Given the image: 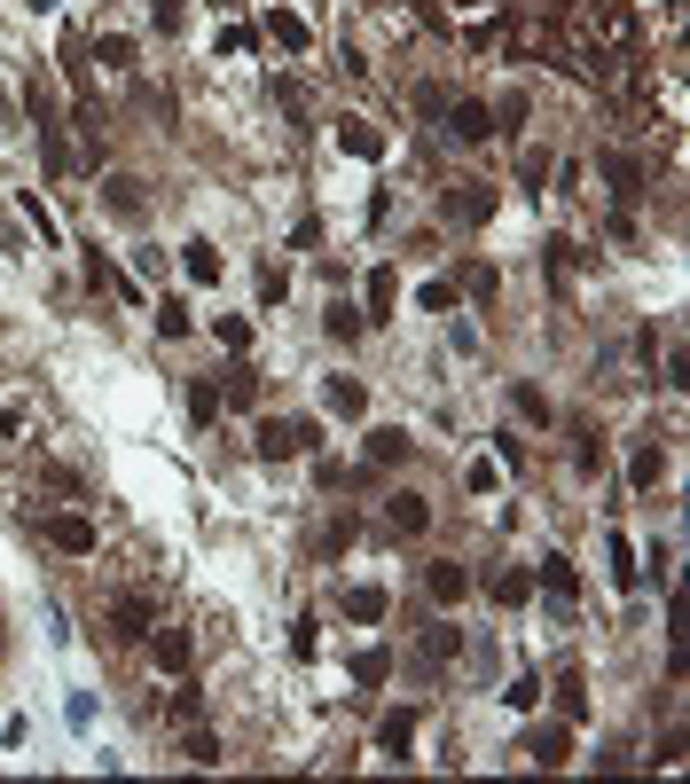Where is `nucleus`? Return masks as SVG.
<instances>
[{
  "label": "nucleus",
  "mask_w": 690,
  "mask_h": 784,
  "mask_svg": "<svg viewBox=\"0 0 690 784\" xmlns=\"http://www.w3.org/2000/svg\"><path fill=\"white\" fill-rule=\"evenodd\" d=\"M40 534H48L63 557H95V518H79V510H48Z\"/></svg>",
  "instance_id": "1"
},
{
  "label": "nucleus",
  "mask_w": 690,
  "mask_h": 784,
  "mask_svg": "<svg viewBox=\"0 0 690 784\" xmlns=\"http://www.w3.org/2000/svg\"><path fill=\"white\" fill-rule=\"evenodd\" d=\"M322 408L354 424V416H369V385L362 377H322Z\"/></svg>",
  "instance_id": "2"
},
{
  "label": "nucleus",
  "mask_w": 690,
  "mask_h": 784,
  "mask_svg": "<svg viewBox=\"0 0 690 784\" xmlns=\"http://www.w3.org/2000/svg\"><path fill=\"white\" fill-rule=\"evenodd\" d=\"M518 753H526L534 769H565V761H573V738L550 722V730H526V745H518Z\"/></svg>",
  "instance_id": "3"
},
{
  "label": "nucleus",
  "mask_w": 690,
  "mask_h": 784,
  "mask_svg": "<svg viewBox=\"0 0 690 784\" xmlns=\"http://www.w3.org/2000/svg\"><path fill=\"white\" fill-rule=\"evenodd\" d=\"M268 40H275L283 55H306V48H314V24L291 17V9H268Z\"/></svg>",
  "instance_id": "4"
},
{
  "label": "nucleus",
  "mask_w": 690,
  "mask_h": 784,
  "mask_svg": "<svg viewBox=\"0 0 690 784\" xmlns=\"http://www.w3.org/2000/svg\"><path fill=\"white\" fill-rule=\"evenodd\" d=\"M440 118H448L456 142H487V134H494V111H487V103H448Z\"/></svg>",
  "instance_id": "5"
},
{
  "label": "nucleus",
  "mask_w": 690,
  "mask_h": 784,
  "mask_svg": "<svg viewBox=\"0 0 690 784\" xmlns=\"http://www.w3.org/2000/svg\"><path fill=\"white\" fill-rule=\"evenodd\" d=\"M306 440H299V424H283V416H259V456L268 463H283V456H299Z\"/></svg>",
  "instance_id": "6"
},
{
  "label": "nucleus",
  "mask_w": 690,
  "mask_h": 784,
  "mask_svg": "<svg viewBox=\"0 0 690 784\" xmlns=\"http://www.w3.org/2000/svg\"><path fill=\"white\" fill-rule=\"evenodd\" d=\"M111 628H118V636H149V628H157V604H149V596H118V604H111Z\"/></svg>",
  "instance_id": "7"
},
{
  "label": "nucleus",
  "mask_w": 690,
  "mask_h": 784,
  "mask_svg": "<svg viewBox=\"0 0 690 784\" xmlns=\"http://www.w3.org/2000/svg\"><path fill=\"white\" fill-rule=\"evenodd\" d=\"M596 165H604V181H613V197H620V205H628V197L644 189V165H636V157H620V149H604Z\"/></svg>",
  "instance_id": "8"
},
{
  "label": "nucleus",
  "mask_w": 690,
  "mask_h": 784,
  "mask_svg": "<svg viewBox=\"0 0 690 784\" xmlns=\"http://www.w3.org/2000/svg\"><path fill=\"white\" fill-rule=\"evenodd\" d=\"M377 745H385L393 761H408V745H416V714H408V707H393V714L377 722Z\"/></svg>",
  "instance_id": "9"
},
{
  "label": "nucleus",
  "mask_w": 690,
  "mask_h": 784,
  "mask_svg": "<svg viewBox=\"0 0 690 784\" xmlns=\"http://www.w3.org/2000/svg\"><path fill=\"white\" fill-rule=\"evenodd\" d=\"M393 613V596L385 588H345V620H362V628H377Z\"/></svg>",
  "instance_id": "10"
},
{
  "label": "nucleus",
  "mask_w": 690,
  "mask_h": 784,
  "mask_svg": "<svg viewBox=\"0 0 690 784\" xmlns=\"http://www.w3.org/2000/svg\"><path fill=\"white\" fill-rule=\"evenodd\" d=\"M448 212H456V220H487V212H494V189H487V181H463V189H448Z\"/></svg>",
  "instance_id": "11"
},
{
  "label": "nucleus",
  "mask_w": 690,
  "mask_h": 784,
  "mask_svg": "<svg viewBox=\"0 0 690 784\" xmlns=\"http://www.w3.org/2000/svg\"><path fill=\"white\" fill-rule=\"evenodd\" d=\"M385 518H393L400 534H424V526H431V502H424V494H393V502H385Z\"/></svg>",
  "instance_id": "12"
},
{
  "label": "nucleus",
  "mask_w": 690,
  "mask_h": 784,
  "mask_svg": "<svg viewBox=\"0 0 690 784\" xmlns=\"http://www.w3.org/2000/svg\"><path fill=\"white\" fill-rule=\"evenodd\" d=\"M424 588H431V596H440V604H463V588H471V573L440 557V565H431V573H424Z\"/></svg>",
  "instance_id": "13"
},
{
  "label": "nucleus",
  "mask_w": 690,
  "mask_h": 784,
  "mask_svg": "<svg viewBox=\"0 0 690 784\" xmlns=\"http://www.w3.org/2000/svg\"><path fill=\"white\" fill-rule=\"evenodd\" d=\"M542 588H550V596H581V573H573V557H542Z\"/></svg>",
  "instance_id": "14"
},
{
  "label": "nucleus",
  "mask_w": 690,
  "mask_h": 784,
  "mask_svg": "<svg viewBox=\"0 0 690 784\" xmlns=\"http://www.w3.org/2000/svg\"><path fill=\"white\" fill-rule=\"evenodd\" d=\"M149 636H157V628H149ZM157 667L189 675V636H181V628H165V636H157Z\"/></svg>",
  "instance_id": "15"
},
{
  "label": "nucleus",
  "mask_w": 690,
  "mask_h": 784,
  "mask_svg": "<svg viewBox=\"0 0 690 784\" xmlns=\"http://www.w3.org/2000/svg\"><path fill=\"white\" fill-rule=\"evenodd\" d=\"M181 268H189V283H220V251H212V243H189Z\"/></svg>",
  "instance_id": "16"
},
{
  "label": "nucleus",
  "mask_w": 690,
  "mask_h": 784,
  "mask_svg": "<svg viewBox=\"0 0 690 784\" xmlns=\"http://www.w3.org/2000/svg\"><path fill=\"white\" fill-rule=\"evenodd\" d=\"M456 651H463V636H456L448 620H440V628H424V659H431V667H448Z\"/></svg>",
  "instance_id": "17"
},
{
  "label": "nucleus",
  "mask_w": 690,
  "mask_h": 784,
  "mask_svg": "<svg viewBox=\"0 0 690 784\" xmlns=\"http://www.w3.org/2000/svg\"><path fill=\"white\" fill-rule=\"evenodd\" d=\"M337 142H345V149H354V157H377V149H385L369 118H345V126H337Z\"/></svg>",
  "instance_id": "18"
},
{
  "label": "nucleus",
  "mask_w": 690,
  "mask_h": 784,
  "mask_svg": "<svg viewBox=\"0 0 690 784\" xmlns=\"http://www.w3.org/2000/svg\"><path fill=\"white\" fill-rule=\"evenodd\" d=\"M86 283H103V291H118V299H142V291H134V283L111 268V259H95V251H86Z\"/></svg>",
  "instance_id": "19"
},
{
  "label": "nucleus",
  "mask_w": 690,
  "mask_h": 784,
  "mask_svg": "<svg viewBox=\"0 0 690 784\" xmlns=\"http://www.w3.org/2000/svg\"><path fill=\"white\" fill-rule=\"evenodd\" d=\"M95 63H111V71H134V40H126V32H103V40H95Z\"/></svg>",
  "instance_id": "20"
},
{
  "label": "nucleus",
  "mask_w": 690,
  "mask_h": 784,
  "mask_svg": "<svg viewBox=\"0 0 690 784\" xmlns=\"http://www.w3.org/2000/svg\"><path fill=\"white\" fill-rule=\"evenodd\" d=\"M628 479H636V494H651V487L667 479V456H659V448H644V456L628 463Z\"/></svg>",
  "instance_id": "21"
},
{
  "label": "nucleus",
  "mask_w": 690,
  "mask_h": 784,
  "mask_svg": "<svg viewBox=\"0 0 690 784\" xmlns=\"http://www.w3.org/2000/svg\"><path fill=\"white\" fill-rule=\"evenodd\" d=\"M400 456H408V431H393V424L369 431V463H400Z\"/></svg>",
  "instance_id": "22"
},
{
  "label": "nucleus",
  "mask_w": 690,
  "mask_h": 784,
  "mask_svg": "<svg viewBox=\"0 0 690 784\" xmlns=\"http://www.w3.org/2000/svg\"><path fill=\"white\" fill-rule=\"evenodd\" d=\"M487 596H494V604H526V596H534V581H526V573H494V581H487Z\"/></svg>",
  "instance_id": "23"
},
{
  "label": "nucleus",
  "mask_w": 690,
  "mask_h": 784,
  "mask_svg": "<svg viewBox=\"0 0 690 784\" xmlns=\"http://www.w3.org/2000/svg\"><path fill=\"white\" fill-rule=\"evenodd\" d=\"M369 306H377V314H393V306H400V275H393V268H377V275H369Z\"/></svg>",
  "instance_id": "24"
},
{
  "label": "nucleus",
  "mask_w": 690,
  "mask_h": 784,
  "mask_svg": "<svg viewBox=\"0 0 690 784\" xmlns=\"http://www.w3.org/2000/svg\"><path fill=\"white\" fill-rule=\"evenodd\" d=\"M157 337H189V306L181 299H157Z\"/></svg>",
  "instance_id": "25"
},
{
  "label": "nucleus",
  "mask_w": 690,
  "mask_h": 784,
  "mask_svg": "<svg viewBox=\"0 0 690 784\" xmlns=\"http://www.w3.org/2000/svg\"><path fill=\"white\" fill-rule=\"evenodd\" d=\"M322 330H330V337H337V345H354V337H362V314H354V306H345V299H337V306H330V322H322Z\"/></svg>",
  "instance_id": "26"
},
{
  "label": "nucleus",
  "mask_w": 690,
  "mask_h": 784,
  "mask_svg": "<svg viewBox=\"0 0 690 784\" xmlns=\"http://www.w3.org/2000/svg\"><path fill=\"white\" fill-rule=\"evenodd\" d=\"M181 753H189L197 769H212V761H220V738H212V730H189V745H181Z\"/></svg>",
  "instance_id": "27"
},
{
  "label": "nucleus",
  "mask_w": 690,
  "mask_h": 784,
  "mask_svg": "<svg viewBox=\"0 0 690 784\" xmlns=\"http://www.w3.org/2000/svg\"><path fill=\"white\" fill-rule=\"evenodd\" d=\"M212 330H220V345H228V354H243V345H251V322H236V314H220Z\"/></svg>",
  "instance_id": "28"
},
{
  "label": "nucleus",
  "mask_w": 690,
  "mask_h": 784,
  "mask_svg": "<svg viewBox=\"0 0 690 784\" xmlns=\"http://www.w3.org/2000/svg\"><path fill=\"white\" fill-rule=\"evenodd\" d=\"M24 220H32V236H48V243H55V212H48L32 189H24Z\"/></svg>",
  "instance_id": "29"
},
{
  "label": "nucleus",
  "mask_w": 690,
  "mask_h": 784,
  "mask_svg": "<svg viewBox=\"0 0 690 784\" xmlns=\"http://www.w3.org/2000/svg\"><path fill=\"white\" fill-rule=\"evenodd\" d=\"M510 400H518V416H534V424H550V400H542V393H534V385H518V393H510Z\"/></svg>",
  "instance_id": "30"
},
{
  "label": "nucleus",
  "mask_w": 690,
  "mask_h": 784,
  "mask_svg": "<svg viewBox=\"0 0 690 784\" xmlns=\"http://www.w3.org/2000/svg\"><path fill=\"white\" fill-rule=\"evenodd\" d=\"M502 699H510V707H534V699H542V682H534V675H510Z\"/></svg>",
  "instance_id": "31"
},
{
  "label": "nucleus",
  "mask_w": 690,
  "mask_h": 784,
  "mask_svg": "<svg viewBox=\"0 0 690 784\" xmlns=\"http://www.w3.org/2000/svg\"><path fill=\"white\" fill-rule=\"evenodd\" d=\"M172 714H181V722H197V714H205V699H197V682H181V690H172Z\"/></svg>",
  "instance_id": "32"
},
{
  "label": "nucleus",
  "mask_w": 690,
  "mask_h": 784,
  "mask_svg": "<svg viewBox=\"0 0 690 784\" xmlns=\"http://www.w3.org/2000/svg\"><path fill=\"white\" fill-rule=\"evenodd\" d=\"M557 707H565V714H573V722H581V714H588V699H581V675H565V690H557Z\"/></svg>",
  "instance_id": "33"
},
{
  "label": "nucleus",
  "mask_w": 690,
  "mask_h": 784,
  "mask_svg": "<svg viewBox=\"0 0 690 784\" xmlns=\"http://www.w3.org/2000/svg\"><path fill=\"white\" fill-rule=\"evenodd\" d=\"M111 205H118V212H134V205H142V181H126V173H118V181H111Z\"/></svg>",
  "instance_id": "34"
},
{
  "label": "nucleus",
  "mask_w": 690,
  "mask_h": 784,
  "mask_svg": "<svg viewBox=\"0 0 690 784\" xmlns=\"http://www.w3.org/2000/svg\"><path fill=\"white\" fill-rule=\"evenodd\" d=\"M354 682H385V651H362L354 659Z\"/></svg>",
  "instance_id": "35"
},
{
  "label": "nucleus",
  "mask_w": 690,
  "mask_h": 784,
  "mask_svg": "<svg viewBox=\"0 0 690 784\" xmlns=\"http://www.w3.org/2000/svg\"><path fill=\"white\" fill-rule=\"evenodd\" d=\"M149 17H157V32H172L181 24V0H149Z\"/></svg>",
  "instance_id": "36"
}]
</instances>
